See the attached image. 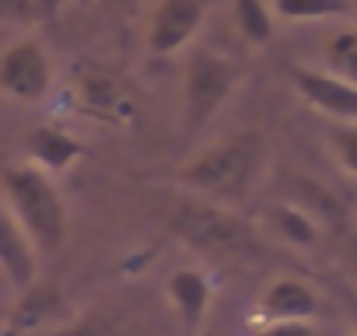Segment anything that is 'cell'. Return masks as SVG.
<instances>
[{"mask_svg": "<svg viewBox=\"0 0 357 336\" xmlns=\"http://www.w3.org/2000/svg\"><path fill=\"white\" fill-rule=\"evenodd\" d=\"M168 301L186 329H197L211 305V284L200 270H175L168 277Z\"/></svg>", "mask_w": 357, "mask_h": 336, "instance_id": "obj_12", "label": "cell"}, {"mask_svg": "<svg viewBox=\"0 0 357 336\" xmlns=\"http://www.w3.org/2000/svg\"><path fill=\"white\" fill-rule=\"evenodd\" d=\"M329 147L347 176L357 172V126L354 123H333L329 126Z\"/></svg>", "mask_w": 357, "mask_h": 336, "instance_id": "obj_18", "label": "cell"}, {"mask_svg": "<svg viewBox=\"0 0 357 336\" xmlns=\"http://www.w3.org/2000/svg\"><path fill=\"white\" fill-rule=\"evenodd\" d=\"M263 336H319V333L312 329V322H270Z\"/></svg>", "mask_w": 357, "mask_h": 336, "instance_id": "obj_19", "label": "cell"}, {"mask_svg": "<svg viewBox=\"0 0 357 336\" xmlns=\"http://www.w3.org/2000/svg\"><path fill=\"white\" fill-rule=\"evenodd\" d=\"M0 270H4L18 287L36 284V249L4 207H0Z\"/></svg>", "mask_w": 357, "mask_h": 336, "instance_id": "obj_11", "label": "cell"}, {"mask_svg": "<svg viewBox=\"0 0 357 336\" xmlns=\"http://www.w3.org/2000/svg\"><path fill=\"white\" fill-rule=\"evenodd\" d=\"M4 193L11 204V217L39 252H56L67 238V211L60 190L50 176L32 165H8L4 168Z\"/></svg>", "mask_w": 357, "mask_h": 336, "instance_id": "obj_2", "label": "cell"}, {"mask_svg": "<svg viewBox=\"0 0 357 336\" xmlns=\"http://www.w3.org/2000/svg\"><path fill=\"white\" fill-rule=\"evenodd\" d=\"M53 84V67L36 39H22L0 53V91L18 102H39L46 98Z\"/></svg>", "mask_w": 357, "mask_h": 336, "instance_id": "obj_5", "label": "cell"}, {"mask_svg": "<svg viewBox=\"0 0 357 336\" xmlns=\"http://www.w3.org/2000/svg\"><path fill=\"white\" fill-rule=\"evenodd\" d=\"M259 172H263V137L245 130V133H228L218 144L193 154L190 161H183L175 172V183L190 190L193 200H207L231 211L252 193Z\"/></svg>", "mask_w": 357, "mask_h": 336, "instance_id": "obj_1", "label": "cell"}, {"mask_svg": "<svg viewBox=\"0 0 357 336\" xmlns=\"http://www.w3.org/2000/svg\"><path fill=\"white\" fill-rule=\"evenodd\" d=\"M60 308H63L60 287H53V284H32V287H25L22 301H18L15 312L8 315V333H11V336L32 333V329L46 326Z\"/></svg>", "mask_w": 357, "mask_h": 336, "instance_id": "obj_13", "label": "cell"}, {"mask_svg": "<svg viewBox=\"0 0 357 336\" xmlns=\"http://www.w3.org/2000/svg\"><path fill=\"white\" fill-rule=\"evenodd\" d=\"M273 15L287 22L343 18V15H354V0H273Z\"/></svg>", "mask_w": 357, "mask_h": 336, "instance_id": "obj_16", "label": "cell"}, {"mask_svg": "<svg viewBox=\"0 0 357 336\" xmlns=\"http://www.w3.org/2000/svg\"><path fill=\"white\" fill-rule=\"evenodd\" d=\"M287 77L294 84V91L319 112H326L333 123H354L357 119V91L354 84L326 74V70H312V67H287Z\"/></svg>", "mask_w": 357, "mask_h": 336, "instance_id": "obj_7", "label": "cell"}, {"mask_svg": "<svg viewBox=\"0 0 357 336\" xmlns=\"http://www.w3.org/2000/svg\"><path fill=\"white\" fill-rule=\"evenodd\" d=\"M245 67L225 53H193L183 77V123L190 133L204 130L214 112L228 102Z\"/></svg>", "mask_w": 357, "mask_h": 336, "instance_id": "obj_4", "label": "cell"}, {"mask_svg": "<svg viewBox=\"0 0 357 336\" xmlns=\"http://www.w3.org/2000/svg\"><path fill=\"white\" fill-rule=\"evenodd\" d=\"M326 60H329V70L326 74L354 84V77H357V32L354 29H340L336 36H329Z\"/></svg>", "mask_w": 357, "mask_h": 336, "instance_id": "obj_17", "label": "cell"}, {"mask_svg": "<svg viewBox=\"0 0 357 336\" xmlns=\"http://www.w3.org/2000/svg\"><path fill=\"white\" fill-rule=\"evenodd\" d=\"M231 18L245 43L266 46L273 39V15L266 8V0H231Z\"/></svg>", "mask_w": 357, "mask_h": 336, "instance_id": "obj_15", "label": "cell"}, {"mask_svg": "<svg viewBox=\"0 0 357 336\" xmlns=\"http://www.w3.org/2000/svg\"><path fill=\"white\" fill-rule=\"evenodd\" d=\"M266 221H270L273 235L284 238V242H291V245H315V242L322 238V231H319L294 204H277V207H270V211H266Z\"/></svg>", "mask_w": 357, "mask_h": 336, "instance_id": "obj_14", "label": "cell"}, {"mask_svg": "<svg viewBox=\"0 0 357 336\" xmlns=\"http://www.w3.org/2000/svg\"><path fill=\"white\" fill-rule=\"evenodd\" d=\"M168 228L207 252H225V256H256L263 249V238L256 231V224H249L245 217H238L228 207L207 204V200H178L168 211Z\"/></svg>", "mask_w": 357, "mask_h": 336, "instance_id": "obj_3", "label": "cell"}, {"mask_svg": "<svg viewBox=\"0 0 357 336\" xmlns=\"http://www.w3.org/2000/svg\"><path fill=\"white\" fill-rule=\"evenodd\" d=\"M29 147V158H32V168H39V172H63L67 165H74L77 158H84V144L74 140L70 133L56 130V126H39L29 133L25 140Z\"/></svg>", "mask_w": 357, "mask_h": 336, "instance_id": "obj_10", "label": "cell"}, {"mask_svg": "<svg viewBox=\"0 0 357 336\" xmlns=\"http://www.w3.org/2000/svg\"><path fill=\"white\" fill-rule=\"evenodd\" d=\"M200 336H225V333H221V329H204Z\"/></svg>", "mask_w": 357, "mask_h": 336, "instance_id": "obj_20", "label": "cell"}, {"mask_svg": "<svg viewBox=\"0 0 357 336\" xmlns=\"http://www.w3.org/2000/svg\"><path fill=\"white\" fill-rule=\"evenodd\" d=\"M294 197L291 204L319 228V231H329V235H343L347 231V207L340 204V197L333 190H326L322 183H312V179H294Z\"/></svg>", "mask_w": 357, "mask_h": 336, "instance_id": "obj_9", "label": "cell"}, {"mask_svg": "<svg viewBox=\"0 0 357 336\" xmlns=\"http://www.w3.org/2000/svg\"><path fill=\"white\" fill-rule=\"evenodd\" d=\"M207 0H161L147 22V49L154 56H172L200 32Z\"/></svg>", "mask_w": 357, "mask_h": 336, "instance_id": "obj_6", "label": "cell"}, {"mask_svg": "<svg viewBox=\"0 0 357 336\" xmlns=\"http://www.w3.org/2000/svg\"><path fill=\"white\" fill-rule=\"evenodd\" d=\"M259 312L270 322H312L319 315V294L298 277H280L259 294Z\"/></svg>", "mask_w": 357, "mask_h": 336, "instance_id": "obj_8", "label": "cell"}]
</instances>
